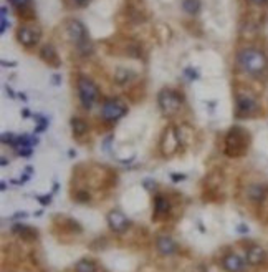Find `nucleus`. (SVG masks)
I'll return each mask as SVG.
<instances>
[{
	"label": "nucleus",
	"mask_w": 268,
	"mask_h": 272,
	"mask_svg": "<svg viewBox=\"0 0 268 272\" xmlns=\"http://www.w3.org/2000/svg\"><path fill=\"white\" fill-rule=\"evenodd\" d=\"M108 224H110V227L113 229L114 232L121 234V232H125L128 229L129 221L121 211H111L110 214H108Z\"/></svg>",
	"instance_id": "nucleus-6"
},
{
	"label": "nucleus",
	"mask_w": 268,
	"mask_h": 272,
	"mask_svg": "<svg viewBox=\"0 0 268 272\" xmlns=\"http://www.w3.org/2000/svg\"><path fill=\"white\" fill-rule=\"evenodd\" d=\"M171 180H172L174 183L184 181V180H185V174H180V173H172V174H171Z\"/></svg>",
	"instance_id": "nucleus-27"
},
{
	"label": "nucleus",
	"mask_w": 268,
	"mask_h": 272,
	"mask_svg": "<svg viewBox=\"0 0 268 272\" xmlns=\"http://www.w3.org/2000/svg\"><path fill=\"white\" fill-rule=\"evenodd\" d=\"M144 186H146V188H151V186H153V188H154L156 183H154V181H151V180H146V181H144Z\"/></svg>",
	"instance_id": "nucleus-32"
},
{
	"label": "nucleus",
	"mask_w": 268,
	"mask_h": 272,
	"mask_svg": "<svg viewBox=\"0 0 268 272\" xmlns=\"http://www.w3.org/2000/svg\"><path fill=\"white\" fill-rule=\"evenodd\" d=\"M7 93H9V95H10V98H13V95H15V93L12 91V88H9V87H7Z\"/></svg>",
	"instance_id": "nucleus-35"
},
{
	"label": "nucleus",
	"mask_w": 268,
	"mask_h": 272,
	"mask_svg": "<svg viewBox=\"0 0 268 272\" xmlns=\"http://www.w3.org/2000/svg\"><path fill=\"white\" fill-rule=\"evenodd\" d=\"M184 75L189 78L191 82H194V80H197L199 78V73H197V70L195 68H192V67H187L185 70H184Z\"/></svg>",
	"instance_id": "nucleus-24"
},
{
	"label": "nucleus",
	"mask_w": 268,
	"mask_h": 272,
	"mask_svg": "<svg viewBox=\"0 0 268 272\" xmlns=\"http://www.w3.org/2000/svg\"><path fill=\"white\" fill-rule=\"evenodd\" d=\"M179 141H180V140H179V136L174 134V131H172V130H169V131H166V134H164V140H162V148L166 149V148H168V145H169V151H168V154H172V153L177 149Z\"/></svg>",
	"instance_id": "nucleus-15"
},
{
	"label": "nucleus",
	"mask_w": 268,
	"mask_h": 272,
	"mask_svg": "<svg viewBox=\"0 0 268 272\" xmlns=\"http://www.w3.org/2000/svg\"><path fill=\"white\" fill-rule=\"evenodd\" d=\"M265 195H266V189L263 186H252L249 189V198L255 203H262L265 199Z\"/></svg>",
	"instance_id": "nucleus-17"
},
{
	"label": "nucleus",
	"mask_w": 268,
	"mask_h": 272,
	"mask_svg": "<svg viewBox=\"0 0 268 272\" xmlns=\"http://www.w3.org/2000/svg\"><path fill=\"white\" fill-rule=\"evenodd\" d=\"M257 110V102L252 95H238L237 96V111L240 116H249Z\"/></svg>",
	"instance_id": "nucleus-8"
},
{
	"label": "nucleus",
	"mask_w": 268,
	"mask_h": 272,
	"mask_svg": "<svg viewBox=\"0 0 268 272\" xmlns=\"http://www.w3.org/2000/svg\"><path fill=\"white\" fill-rule=\"evenodd\" d=\"M168 212H169V201L164 196H156V199H154L156 219H161L164 216H168Z\"/></svg>",
	"instance_id": "nucleus-14"
},
{
	"label": "nucleus",
	"mask_w": 268,
	"mask_h": 272,
	"mask_svg": "<svg viewBox=\"0 0 268 272\" xmlns=\"http://www.w3.org/2000/svg\"><path fill=\"white\" fill-rule=\"evenodd\" d=\"M10 2L15 5V7H18V9H24V7L28 5V2H30V0H10Z\"/></svg>",
	"instance_id": "nucleus-26"
},
{
	"label": "nucleus",
	"mask_w": 268,
	"mask_h": 272,
	"mask_svg": "<svg viewBox=\"0 0 268 272\" xmlns=\"http://www.w3.org/2000/svg\"><path fill=\"white\" fill-rule=\"evenodd\" d=\"M53 82H55V85H60V83H58V82H60V75H55L53 76Z\"/></svg>",
	"instance_id": "nucleus-34"
},
{
	"label": "nucleus",
	"mask_w": 268,
	"mask_h": 272,
	"mask_svg": "<svg viewBox=\"0 0 268 272\" xmlns=\"http://www.w3.org/2000/svg\"><path fill=\"white\" fill-rule=\"evenodd\" d=\"M128 113V106L119 102V100H108L103 103V108H101V116L106 121H118Z\"/></svg>",
	"instance_id": "nucleus-5"
},
{
	"label": "nucleus",
	"mask_w": 268,
	"mask_h": 272,
	"mask_svg": "<svg viewBox=\"0 0 268 272\" xmlns=\"http://www.w3.org/2000/svg\"><path fill=\"white\" fill-rule=\"evenodd\" d=\"M33 146H30V145H18V146H15V149H17V154H20V156H30L32 154V149Z\"/></svg>",
	"instance_id": "nucleus-23"
},
{
	"label": "nucleus",
	"mask_w": 268,
	"mask_h": 272,
	"mask_svg": "<svg viewBox=\"0 0 268 272\" xmlns=\"http://www.w3.org/2000/svg\"><path fill=\"white\" fill-rule=\"evenodd\" d=\"M237 231L240 232V234H247V232H249V226H245V224H238V226H237Z\"/></svg>",
	"instance_id": "nucleus-29"
},
{
	"label": "nucleus",
	"mask_w": 268,
	"mask_h": 272,
	"mask_svg": "<svg viewBox=\"0 0 268 272\" xmlns=\"http://www.w3.org/2000/svg\"><path fill=\"white\" fill-rule=\"evenodd\" d=\"M75 4H78V5H86V4H88V0H75Z\"/></svg>",
	"instance_id": "nucleus-33"
},
{
	"label": "nucleus",
	"mask_w": 268,
	"mask_h": 272,
	"mask_svg": "<svg viewBox=\"0 0 268 272\" xmlns=\"http://www.w3.org/2000/svg\"><path fill=\"white\" fill-rule=\"evenodd\" d=\"M238 133H240V130H232L230 134L227 136V149L230 153V149H242L245 148V134L238 136Z\"/></svg>",
	"instance_id": "nucleus-12"
},
{
	"label": "nucleus",
	"mask_w": 268,
	"mask_h": 272,
	"mask_svg": "<svg viewBox=\"0 0 268 272\" xmlns=\"http://www.w3.org/2000/svg\"><path fill=\"white\" fill-rule=\"evenodd\" d=\"M156 246H157L159 252H161L162 256H172L177 250L176 242H174L171 238H168V236H161V238H157Z\"/></svg>",
	"instance_id": "nucleus-11"
},
{
	"label": "nucleus",
	"mask_w": 268,
	"mask_h": 272,
	"mask_svg": "<svg viewBox=\"0 0 268 272\" xmlns=\"http://www.w3.org/2000/svg\"><path fill=\"white\" fill-rule=\"evenodd\" d=\"M265 261H266V250L262 246L253 244L247 249V262L252 264V266H260Z\"/></svg>",
	"instance_id": "nucleus-9"
},
{
	"label": "nucleus",
	"mask_w": 268,
	"mask_h": 272,
	"mask_svg": "<svg viewBox=\"0 0 268 272\" xmlns=\"http://www.w3.org/2000/svg\"><path fill=\"white\" fill-rule=\"evenodd\" d=\"M250 2H253L255 5H265L268 0H250Z\"/></svg>",
	"instance_id": "nucleus-31"
},
{
	"label": "nucleus",
	"mask_w": 268,
	"mask_h": 272,
	"mask_svg": "<svg viewBox=\"0 0 268 272\" xmlns=\"http://www.w3.org/2000/svg\"><path fill=\"white\" fill-rule=\"evenodd\" d=\"M42 59L43 62H47L48 65H52V67H60V59H58V53H56V50L53 45H45L42 48Z\"/></svg>",
	"instance_id": "nucleus-13"
},
{
	"label": "nucleus",
	"mask_w": 268,
	"mask_h": 272,
	"mask_svg": "<svg viewBox=\"0 0 268 272\" xmlns=\"http://www.w3.org/2000/svg\"><path fill=\"white\" fill-rule=\"evenodd\" d=\"M12 231L15 232V234H18V236H22V238L27 239V241H30V239H35V238H37V231H33L32 227H27V226H22V224L13 226Z\"/></svg>",
	"instance_id": "nucleus-16"
},
{
	"label": "nucleus",
	"mask_w": 268,
	"mask_h": 272,
	"mask_svg": "<svg viewBox=\"0 0 268 272\" xmlns=\"http://www.w3.org/2000/svg\"><path fill=\"white\" fill-rule=\"evenodd\" d=\"M238 63L250 75H262L268 67V60L263 52L257 48H245L238 53Z\"/></svg>",
	"instance_id": "nucleus-1"
},
{
	"label": "nucleus",
	"mask_w": 268,
	"mask_h": 272,
	"mask_svg": "<svg viewBox=\"0 0 268 272\" xmlns=\"http://www.w3.org/2000/svg\"><path fill=\"white\" fill-rule=\"evenodd\" d=\"M37 199L43 206H48L50 203H52V198H50V196H37Z\"/></svg>",
	"instance_id": "nucleus-28"
},
{
	"label": "nucleus",
	"mask_w": 268,
	"mask_h": 272,
	"mask_svg": "<svg viewBox=\"0 0 268 272\" xmlns=\"http://www.w3.org/2000/svg\"><path fill=\"white\" fill-rule=\"evenodd\" d=\"M75 270L76 272H96V264L88 259H81L76 262Z\"/></svg>",
	"instance_id": "nucleus-20"
},
{
	"label": "nucleus",
	"mask_w": 268,
	"mask_h": 272,
	"mask_svg": "<svg viewBox=\"0 0 268 272\" xmlns=\"http://www.w3.org/2000/svg\"><path fill=\"white\" fill-rule=\"evenodd\" d=\"M78 95H79V102H81L83 108L90 110L93 105L98 102L99 98V90L95 83L88 78L81 76L78 80Z\"/></svg>",
	"instance_id": "nucleus-2"
},
{
	"label": "nucleus",
	"mask_w": 268,
	"mask_h": 272,
	"mask_svg": "<svg viewBox=\"0 0 268 272\" xmlns=\"http://www.w3.org/2000/svg\"><path fill=\"white\" fill-rule=\"evenodd\" d=\"M71 130H73V133L76 136H81L86 133V130H88V125H86V121L81 118H73L71 120Z\"/></svg>",
	"instance_id": "nucleus-19"
},
{
	"label": "nucleus",
	"mask_w": 268,
	"mask_h": 272,
	"mask_svg": "<svg viewBox=\"0 0 268 272\" xmlns=\"http://www.w3.org/2000/svg\"><path fill=\"white\" fill-rule=\"evenodd\" d=\"M182 9L189 13V15H195V13L200 10V2L199 0H184Z\"/></svg>",
	"instance_id": "nucleus-21"
},
{
	"label": "nucleus",
	"mask_w": 268,
	"mask_h": 272,
	"mask_svg": "<svg viewBox=\"0 0 268 272\" xmlns=\"http://www.w3.org/2000/svg\"><path fill=\"white\" fill-rule=\"evenodd\" d=\"M223 269L227 272H242L243 270V259L237 254H229L223 257Z\"/></svg>",
	"instance_id": "nucleus-10"
},
{
	"label": "nucleus",
	"mask_w": 268,
	"mask_h": 272,
	"mask_svg": "<svg viewBox=\"0 0 268 272\" xmlns=\"http://www.w3.org/2000/svg\"><path fill=\"white\" fill-rule=\"evenodd\" d=\"M0 20H2V25H0V32L2 33H5V30H7V17H0Z\"/></svg>",
	"instance_id": "nucleus-30"
},
{
	"label": "nucleus",
	"mask_w": 268,
	"mask_h": 272,
	"mask_svg": "<svg viewBox=\"0 0 268 272\" xmlns=\"http://www.w3.org/2000/svg\"><path fill=\"white\" fill-rule=\"evenodd\" d=\"M133 78H134V73L131 70H126V68H119L118 71H116V75H114V80L118 82L119 85H125L129 80H133Z\"/></svg>",
	"instance_id": "nucleus-18"
},
{
	"label": "nucleus",
	"mask_w": 268,
	"mask_h": 272,
	"mask_svg": "<svg viewBox=\"0 0 268 272\" xmlns=\"http://www.w3.org/2000/svg\"><path fill=\"white\" fill-rule=\"evenodd\" d=\"M35 118L38 120V126H37V130H35V131H37V133H40V131H43V130H45V128L48 126V120L42 118L40 114H37V116H35Z\"/></svg>",
	"instance_id": "nucleus-25"
},
{
	"label": "nucleus",
	"mask_w": 268,
	"mask_h": 272,
	"mask_svg": "<svg viewBox=\"0 0 268 272\" xmlns=\"http://www.w3.org/2000/svg\"><path fill=\"white\" fill-rule=\"evenodd\" d=\"M17 38L22 45L25 47H32L35 44H38L40 40V32L35 30V28H30V27H20L18 32H17Z\"/></svg>",
	"instance_id": "nucleus-7"
},
{
	"label": "nucleus",
	"mask_w": 268,
	"mask_h": 272,
	"mask_svg": "<svg viewBox=\"0 0 268 272\" xmlns=\"http://www.w3.org/2000/svg\"><path fill=\"white\" fill-rule=\"evenodd\" d=\"M159 106H161L162 113L166 114H176L180 110V105H182V95H179L177 91L174 90H162L159 93Z\"/></svg>",
	"instance_id": "nucleus-4"
},
{
	"label": "nucleus",
	"mask_w": 268,
	"mask_h": 272,
	"mask_svg": "<svg viewBox=\"0 0 268 272\" xmlns=\"http://www.w3.org/2000/svg\"><path fill=\"white\" fill-rule=\"evenodd\" d=\"M68 35H70V38L76 44L78 50L83 55L91 53V45L88 42V33H86V28H85V25L81 22H78V20H71V22L68 24Z\"/></svg>",
	"instance_id": "nucleus-3"
},
{
	"label": "nucleus",
	"mask_w": 268,
	"mask_h": 272,
	"mask_svg": "<svg viewBox=\"0 0 268 272\" xmlns=\"http://www.w3.org/2000/svg\"><path fill=\"white\" fill-rule=\"evenodd\" d=\"M17 138H18V136H17V134H13V133H4V134H2V138H0V140H2V143H5V145L13 146V145H15Z\"/></svg>",
	"instance_id": "nucleus-22"
}]
</instances>
